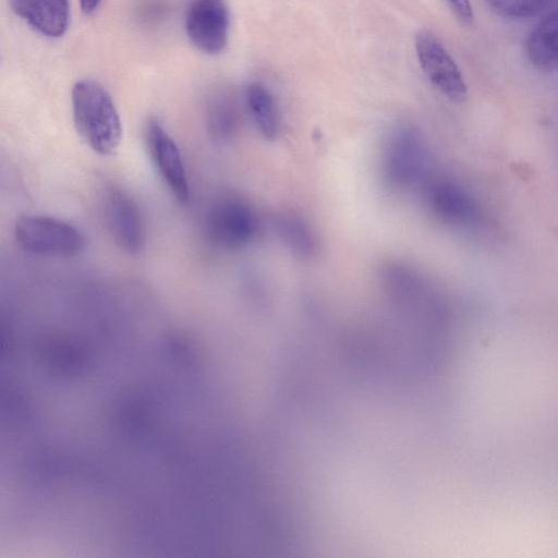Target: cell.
<instances>
[{"label":"cell","mask_w":558,"mask_h":558,"mask_svg":"<svg viewBox=\"0 0 558 558\" xmlns=\"http://www.w3.org/2000/svg\"><path fill=\"white\" fill-rule=\"evenodd\" d=\"M73 120L82 140L97 154L110 155L122 137L120 116L107 89L89 78L76 82L71 93Z\"/></svg>","instance_id":"1"},{"label":"cell","mask_w":558,"mask_h":558,"mask_svg":"<svg viewBox=\"0 0 558 558\" xmlns=\"http://www.w3.org/2000/svg\"><path fill=\"white\" fill-rule=\"evenodd\" d=\"M14 238L23 250L44 256H75L86 245V239L77 228L46 216L20 217L14 226Z\"/></svg>","instance_id":"2"},{"label":"cell","mask_w":558,"mask_h":558,"mask_svg":"<svg viewBox=\"0 0 558 558\" xmlns=\"http://www.w3.org/2000/svg\"><path fill=\"white\" fill-rule=\"evenodd\" d=\"M429 155L421 133L412 126L396 129L386 143L383 171L395 187H410L425 177Z\"/></svg>","instance_id":"3"},{"label":"cell","mask_w":558,"mask_h":558,"mask_svg":"<svg viewBox=\"0 0 558 558\" xmlns=\"http://www.w3.org/2000/svg\"><path fill=\"white\" fill-rule=\"evenodd\" d=\"M205 228L215 245L227 251H238L253 241L258 231V220L246 203L223 198L210 207Z\"/></svg>","instance_id":"4"},{"label":"cell","mask_w":558,"mask_h":558,"mask_svg":"<svg viewBox=\"0 0 558 558\" xmlns=\"http://www.w3.org/2000/svg\"><path fill=\"white\" fill-rule=\"evenodd\" d=\"M418 63L430 84L448 99L460 102L468 94L459 66L432 33L422 31L415 36Z\"/></svg>","instance_id":"5"},{"label":"cell","mask_w":558,"mask_h":558,"mask_svg":"<svg viewBox=\"0 0 558 558\" xmlns=\"http://www.w3.org/2000/svg\"><path fill=\"white\" fill-rule=\"evenodd\" d=\"M229 11L225 0H193L186 11L185 29L201 51L216 54L228 43Z\"/></svg>","instance_id":"6"},{"label":"cell","mask_w":558,"mask_h":558,"mask_svg":"<svg viewBox=\"0 0 558 558\" xmlns=\"http://www.w3.org/2000/svg\"><path fill=\"white\" fill-rule=\"evenodd\" d=\"M145 141L161 179L178 202L186 203L190 189L180 149L158 119L147 120Z\"/></svg>","instance_id":"7"},{"label":"cell","mask_w":558,"mask_h":558,"mask_svg":"<svg viewBox=\"0 0 558 558\" xmlns=\"http://www.w3.org/2000/svg\"><path fill=\"white\" fill-rule=\"evenodd\" d=\"M106 227L114 242L128 253H138L145 243V228L134 201L118 187H110L102 203Z\"/></svg>","instance_id":"8"},{"label":"cell","mask_w":558,"mask_h":558,"mask_svg":"<svg viewBox=\"0 0 558 558\" xmlns=\"http://www.w3.org/2000/svg\"><path fill=\"white\" fill-rule=\"evenodd\" d=\"M430 209L442 220L458 226H472L480 221L477 204L461 186L436 181L426 190Z\"/></svg>","instance_id":"9"},{"label":"cell","mask_w":558,"mask_h":558,"mask_svg":"<svg viewBox=\"0 0 558 558\" xmlns=\"http://www.w3.org/2000/svg\"><path fill=\"white\" fill-rule=\"evenodd\" d=\"M12 10L39 34L58 38L69 27V0H10Z\"/></svg>","instance_id":"10"},{"label":"cell","mask_w":558,"mask_h":558,"mask_svg":"<svg viewBox=\"0 0 558 558\" xmlns=\"http://www.w3.org/2000/svg\"><path fill=\"white\" fill-rule=\"evenodd\" d=\"M530 62L541 71L558 69V8L545 15L526 40Z\"/></svg>","instance_id":"11"},{"label":"cell","mask_w":558,"mask_h":558,"mask_svg":"<svg viewBox=\"0 0 558 558\" xmlns=\"http://www.w3.org/2000/svg\"><path fill=\"white\" fill-rule=\"evenodd\" d=\"M247 110L258 130L267 140H274L279 132V118L274 98L259 82H251L244 90Z\"/></svg>","instance_id":"12"},{"label":"cell","mask_w":558,"mask_h":558,"mask_svg":"<svg viewBox=\"0 0 558 558\" xmlns=\"http://www.w3.org/2000/svg\"><path fill=\"white\" fill-rule=\"evenodd\" d=\"M276 228L284 245L300 257H310L317 250V241L311 227L300 216L281 214Z\"/></svg>","instance_id":"13"},{"label":"cell","mask_w":558,"mask_h":558,"mask_svg":"<svg viewBox=\"0 0 558 558\" xmlns=\"http://www.w3.org/2000/svg\"><path fill=\"white\" fill-rule=\"evenodd\" d=\"M558 0H485L489 9L507 19H527L550 8Z\"/></svg>","instance_id":"14"},{"label":"cell","mask_w":558,"mask_h":558,"mask_svg":"<svg viewBox=\"0 0 558 558\" xmlns=\"http://www.w3.org/2000/svg\"><path fill=\"white\" fill-rule=\"evenodd\" d=\"M457 19L465 24L473 23L474 14L470 0H446Z\"/></svg>","instance_id":"15"},{"label":"cell","mask_w":558,"mask_h":558,"mask_svg":"<svg viewBox=\"0 0 558 558\" xmlns=\"http://www.w3.org/2000/svg\"><path fill=\"white\" fill-rule=\"evenodd\" d=\"M100 2L101 0H80L81 9L86 15L94 13Z\"/></svg>","instance_id":"16"}]
</instances>
